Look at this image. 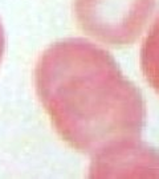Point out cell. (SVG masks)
<instances>
[{
	"instance_id": "obj_4",
	"label": "cell",
	"mask_w": 159,
	"mask_h": 179,
	"mask_svg": "<svg viewBox=\"0 0 159 179\" xmlns=\"http://www.w3.org/2000/svg\"><path fill=\"white\" fill-rule=\"evenodd\" d=\"M141 66L146 81L159 94V16L142 44Z\"/></svg>"
},
{
	"instance_id": "obj_2",
	"label": "cell",
	"mask_w": 159,
	"mask_h": 179,
	"mask_svg": "<svg viewBox=\"0 0 159 179\" xmlns=\"http://www.w3.org/2000/svg\"><path fill=\"white\" fill-rule=\"evenodd\" d=\"M157 0H73L77 25L110 47L134 44L155 9Z\"/></svg>"
},
{
	"instance_id": "obj_5",
	"label": "cell",
	"mask_w": 159,
	"mask_h": 179,
	"mask_svg": "<svg viewBox=\"0 0 159 179\" xmlns=\"http://www.w3.org/2000/svg\"><path fill=\"white\" fill-rule=\"evenodd\" d=\"M4 52H6V32H4L3 24L0 21V62L3 60Z\"/></svg>"
},
{
	"instance_id": "obj_3",
	"label": "cell",
	"mask_w": 159,
	"mask_h": 179,
	"mask_svg": "<svg viewBox=\"0 0 159 179\" xmlns=\"http://www.w3.org/2000/svg\"><path fill=\"white\" fill-rule=\"evenodd\" d=\"M91 178L159 177V153L141 139L119 143L91 155Z\"/></svg>"
},
{
	"instance_id": "obj_1",
	"label": "cell",
	"mask_w": 159,
	"mask_h": 179,
	"mask_svg": "<svg viewBox=\"0 0 159 179\" xmlns=\"http://www.w3.org/2000/svg\"><path fill=\"white\" fill-rule=\"evenodd\" d=\"M33 78L40 103L72 149L91 157L141 135V91L97 44L80 37L52 44L40 54Z\"/></svg>"
}]
</instances>
